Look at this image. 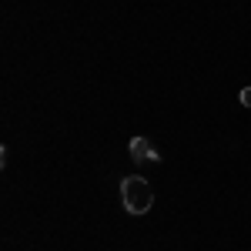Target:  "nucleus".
<instances>
[{
	"instance_id": "obj_3",
	"label": "nucleus",
	"mask_w": 251,
	"mask_h": 251,
	"mask_svg": "<svg viewBox=\"0 0 251 251\" xmlns=\"http://www.w3.org/2000/svg\"><path fill=\"white\" fill-rule=\"evenodd\" d=\"M238 97H241V104H245V107H251V87H245Z\"/></svg>"
},
{
	"instance_id": "obj_1",
	"label": "nucleus",
	"mask_w": 251,
	"mask_h": 251,
	"mask_svg": "<svg viewBox=\"0 0 251 251\" xmlns=\"http://www.w3.org/2000/svg\"><path fill=\"white\" fill-rule=\"evenodd\" d=\"M121 201H124L127 214H148L154 204V188L148 184V177L131 174V177L121 181Z\"/></svg>"
},
{
	"instance_id": "obj_2",
	"label": "nucleus",
	"mask_w": 251,
	"mask_h": 251,
	"mask_svg": "<svg viewBox=\"0 0 251 251\" xmlns=\"http://www.w3.org/2000/svg\"><path fill=\"white\" fill-rule=\"evenodd\" d=\"M131 157H134L137 164H144V161H161L157 148L148 141V137H131Z\"/></svg>"
}]
</instances>
